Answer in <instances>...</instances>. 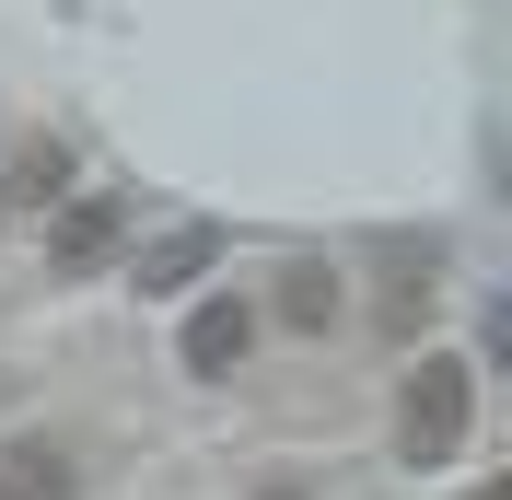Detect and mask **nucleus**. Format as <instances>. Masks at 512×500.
Returning a JSON list of instances; mask_svg holds the SVG:
<instances>
[{
	"instance_id": "nucleus-4",
	"label": "nucleus",
	"mask_w": 512,
	"mask_h": 500,
	"mask_svg": "<svg viewBox=\"0 0 512 500\" xmlns=\"http://www.w3.org/2000/svg\"><path fill=\"white\" fill-rule=\"evenodd\" d=\"M105 245H117V198H70V210H59V233H47V256H59L70 280H82Z\"/></svg>"
},
{
	"instance_id": "nucleus-3",
	"label": "nucleus",
	"mask_w": 512,
	"mask_h": 500,
	"mask_svg": "<svg viewBox=\"0 0 512 500\" xmlns=\"http://www.w3.org/2000/svg\"><path fill=\"white\" fill-rule=\"evenodd\" d=\"M280 326H291V338H326V326H338V268L291 256V268H280Z\"/></svg>"
},
{
	"instance_id": "nucleus-5",
	"label": "nucleus",
	"mask_w": 512,
	"mask_h": 500,
	"mask_svg": "<svg viewBox=\"0 0 512 500\" xmlns=\"http://www.w3.org/2000/svg\"><path fill=\"white\" fill-rule=\"evenodd\" d=\"M70 489H82V477H70L59 442H12V454H0V500H70Z\"/></svg>"
},
{
	"instance_id": "nucleus-2",
	"label": "nucleus",
	"mask_w": 512,
	"mask_h": 500,
	"mask_svg": "<svg viewBox=\"0 0 512 500\" xmlns=\"http://www.w3.org/2000/svg\"><path fill=\"white\" fill-rule=\"evenodd\" d=\"M245 349H256V303H245V291H210V303L187 314V373L198 384H233Z\"/></svg>"
},
{
	"instance_id": "nucleus-7",
	"label": "nucleus",
	"mask_w": 512,
	"mask_h": 500,
	"mask_svg": "<svg viewBox=\"0 0 512 500\" xmlns=\"http://www.w3.org/2000/svg\"><path fill=\"white\" fill-rule=\"evenodd\" d=\"M256 500H303V489H256Z\"/></svg>"
},
{
	"instance_id": "nucleus-6",
	"label": "nucleus",
	"mask_w": 512,
	"mask_h": 500,
	"mask_svg": "<svg viewBox=\"0 0 512 500\" xmlns=\"http://www.w3.org/2000/svg\"><path fill=\"white\" fill-rule=\"evenodd\" d=\"M210 256H222V233H210V221H187L175 245H152V256H140V291H187Z\"/></svg>"
},
{
	"instance_id": "nucleus-1",
	"label": "nucleus",
	"mask_w": 512,
	"mask_h": 500,
	"mask_svg": "<svg viewBox=\"0 0 512 500\" xmlns=\"http://www.w3.org/2000/svg\"><path fill=\"white\" fill-rule=\"evenodd\" d=\"M466 419H478V373H466L454 349H419L408 384H396V466H408V477H443L454 442H466Z\"/></svg>"
},
{
	"instance_id": "nucleus-8",
	"label": "nucleus",
	"mask_w": 512,
	"mask_h": 500,
	"mask_svg": "<svg viewBox=\"0 0 512 500\" xmlns=\"http://www.w3.org/2000/svg\"><path fill=\"white\" fill-rule=\"evenodd\" d=\"M489 500H512V477H501V489H489Z\"/></svg>"
}]
</instances>
